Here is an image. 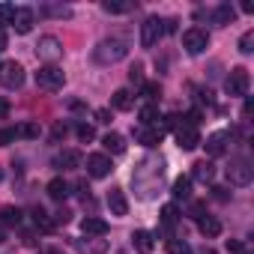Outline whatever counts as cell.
<instances>
[{
    "label": "cell",
    "mask_w": 254,
    "mask_h": 254,
    "mask_svg": "<svg viewBox=\"0 0 254 254\" xmlns=\"http://www.w3.org/2000/svg\"><path fill=\"white\" fill-rule=\"evenodd\" d=\"M126 54H129V45H126L123 39H105V42L96 45L93 60H96V63H117V60H123Z\"/></svg>",
    "instance_id": "obj_1"
},
{
    "label": "cell",
    "mask_w": 254,
    "mask_h": 254,
    "mask_svg": "<svg viewBox=\"0 0 254 254\" xmlns=\"http://www.w3.org/2000/svg\"><path fill=\"white\" fill-rule=\"evenodd\" d=\"M0 84L6 90H18L24 84V66L15 63V60H3L0 63Z\"/></svg>",
    "instance_id": "obj_2"
},
{
    "label": "cell",
    "mask_w": 254,
    "mask_h": 254,
    "mask_svg": "<svg viewBox=\"0 0 254 254\" xmlns=\"http://www.w3.org/2000/svg\"><path fill=\"white\" fill-rule=\"evenodd\" d=\"M248 84H251V78H248V69H245V66H233L230 75L224 78L227 96H245V93H248Z\"/></svg>",
    "instance_id": "obj_3"
},
{
    "label": "cell",
    "mask_w": 254,
    "mask_h": 254,
    "mask_svg": "<svg viewBox=\"0 0 254 254\" xmlns=\"http://www.w3.org/2000/svg\"><path fill=\"white\" fill-rule=\"evenodd\" d=\"M36 84L42 87V90H60L63 84H66V75H63V69L60 66H42L39 72H36Z\"/></svg>",
    "instance_id": "obj_4"
},
{
    "label": "cell",
    "mask_w": 254,
    "mask_h": 254,
    "mask_svg": "<svg viewBox=\"0 0 254 254\" xmlns=\"http://www.w3.org/2000/svg\"><path fill=\"white\" fill-rule=\"evenodd\" d=\"M206 45H209V33H206V30H200V27H189V30L183 33V48H186L189 54H203Z\"/></svg>",
    "instance_id": "obj_5"
},
{
    "label": "cell",
    "mask_w": 254,
    "mask_h": 254,
    "mask_svg": "<svg viewBox=\"0 0 254 254\" xmlns=\"http://www.w3.org/2000/svg\"><path fill=\"white\" fill-rule=\"evenodd\" d=\"M36 54L42 60H48V66H57V60L63 57V42L57 36H42L39 45H36Z\"/></svg>",
    "instance_id": "obj_6"
},
{
    "label": "cell",
    "mask_w": 254,
    "mask_h": 254,
    "mask_svg": "<svg viewBox=\"0 0 254 254\" xmlns=\"http://www.w3.org/2000/svg\"><path fill=\"white\" fill-rule=\"evenodd\" d=\"M114 171V165H111V159L105 156V153H93V156H87V174L93 177V180H102V177H108Z\"/></svg>",
    "instance_id": "obj_7"
},
{
    "label": "cell",
    "mask_w": 254,
    "mask_h": 254,
    "mask_svg": "<svg viewBox=\"0 0 254 254\" xmlns=\"http://www.w3.org/2000/svg\"><path fill=\"white\" fill-rule=\"evenodd\" d=\"M227 177L233 186H248L251 183V165L248 159H233V165L227 168Z\"/></svg>",
    "instance_id": "obj_8"
},
{
    "label": "cell",
    "mask_w": 254,
    "mask_h": 254,
    "mask_svg": "<svg viewBox=\"0 0 254 254\" xmlns=\"http://www.w3.org/2000/svg\"><path fill=\"white\" fill-rule=\"evenodd\" d=\"M159 36H162V18H147L141 24V45L144 48H153L159 42Z\"/></svg>",
    "instance_id": "obj_9"
},
{
    "label": "cell",
    "mask_w": 254,
    "mask_h": 254,
    "mask_svg": "<svg viewBox=\"0 0 254 254\" xmlns=\"http://www.w3.org/2000/svg\"><path fill=\"white\" fill-rule=\"evenodd\" d=\"M200 144V132L194 129V126H183V129H177V147L180 150H194Z\"/></svg>",
    "instance_id": "obj_10"
},
{
    "label": "cell",
    "mask_w": 254,
    "mask_h": 254,
    "mask_svg": "<svg viewBox=\"0 0 254 254\" xmlns=\"http://www.w3.org/2000/svg\"><path fill=\"white\" fill-rule=\"evenodd\" d=\"M162 129H159V126H141V129L135 132V141L138 144H144V147H159L162 144Z\"/></svg>",
    "instance_id": "obj_11"
},
{
    "label": "cell",
    "mask_w": 254,
    "mask_h": 254,
    "mask_svg": "<svg viewBox=\"0 0 254 254\" xmlns=\"http://www.w3.org/2000/svg\"><path fill=\"white\" fill-rule=\"evenodd\" d=\"M12 27H15V33H30L33 30V9L30 6H18L12 12Z\"/></svg>",
    "instance_id": "obj_12"
},
{
    "label": "cell",
    "mask_w": 254,
    "mask_h": 254,
    "mask_svg": "<svg viewBox=\"0 0 254 254\" xmlns=\"http://www.w3.org/2000/svg\"><path fill=\"white\" fill-rule=\"evenodd\" d=\"M227 141H230L227 132H215V135H209V138H206V153H209L212 159L224 156V153H227Z\"/></svg>",
    "instance_id": "obj_13"
},
{
    "label": "cell",
    "mask_w": 254,
    "mask_h": 254,
    "mask_svg": "<svg viewBox=\"0 0 254 254\" xmlns=\"http://www.w3.org/2000/svg\"><path fill=\"white\" fill-rule=\"evenodd\" d=\"M108 209H111V215H126L129 212V200H126V194L120 189L108 191Z\"/></svg>",
    "instance_id": "obj_14"
},
{
    "label": "cell",
    "mask_w": 254,
    "mask_h": 254,
    "mask_svg": "<svg viewBox=\"0 0 254 254\" xmlns=\"http://www.w3.org/2000/svg\"><path fill=\"white\" fill-rule=\"evenodd\" d=\"M81 230H84L87 236H105V233H108V221H105V218H96V215H87V218L81 221Z\"/></svg>",
    "instance_id": "obj_15"
},
{
    "label": "cell",
    "mask_w": 254,
    "mask_h": 254,
    "mask_svg": "<svg viewBox=\"0 0 254 254\" xmlns=\"http://www.w3.org/2000/svg\"><path fill=\"white\" fill-rule=\"evenodd\" d=\"M102 147H105L111 156H123V153H126V138L117 135V132H108V135L102 138Z\"/></svg>",
    "instance_id": "obj_16"
},
{
    "label": "cell",
    "mask_w": 254,
    "mask_h": 254,
    "mask_svg": "<svg viewBox=\"0 0 254 254\" xmlns=\"http://www.w3.org/2000/svg\"><path fill=\"white\" fill-rule=\"evenodd\" d=\"M132 242H135V248H138L141 254H150V251L156 248V239H153L150 230H135V233H132Z\"/></svg>",
    "instance_id": "obj_17"
},
{
    "label": "cell",
    "mask_w": 254,
    "mask_h": 254,
    "mask_svg": "<svg viewBox=\"0 0 254 254\" xmlns=\"http://www.w3.org/2000/svg\"><path fill=\"white\" fill-rule=\"evenodd\" d=\"M45 191H48V197H51V200H66V197H69V183H66V180H60V177H54V180L48 183V189H45Z\"/></svg>",
    "instance_id": "obj_18"
},
{
    "label": "cell",
    "mask_w": 254,
    "mask_h": 254,
    "mask_svg": "<svg viewBox=\"0 0 254 254\" xmlns=\"http://www.w3.org/2000/svg\"><path fill=\"white\" fill-rule=\"evenodd\" d=\"M197 227H200V233H203L206 239L221 236V221H218V218H212V215H203V218L197 221Z\"/></svg>",
    "instance_id": "obj_19"
},
{
    "label": "cell",
    "mask_w": 254,
    "mask_h": 254,
    "mask_svg": "<svg viewBox=\"0 0 254 254\" xmlns=\"http://www.w3.org/2000/svg\"><path fill=\"white\" fill-rule=\"evenodd\" d=\"M236 18V9L230 6V3H221V6H215L212 9V21L218 24V27H224V24H230Z\"/></svg>",
    "instance_id": "obj_20"
},
{
    "label": "cell",
    "mask_w": 254,
    "mask_h": 254,
    "mask_svg": "<svg viewBox=\"0 0 254 254\" xmlns=\"http://www.w3.org/2000/svg\"><path fill=\"white\" fill-rule=\"evenodd\" d=\"M171 194H174V200H189V197H191V180H189V177H177Z\"/></svg>",
    "instance_id": "obj_21"
},
{
    "label": "cell",
    "mask_w": 254,
    "mask_h": 254,
    "mask_svg": "<svg viewBox=\"0 0 254 254\" xmlns=\"http://www.w3.org/2000/svg\"><path fill=\"white\" fill-rule=\"evenodd\" d=\"M191 177H194V180H200V183H209V180L215 177V165L203 159V162H197V165H194V171H191Z\"/></svg>",
    "instance_id": "obj_22"
},
{
    "label": "cell",
    "mask_w": 254,
    "mask_h": 254,
    "mask_svg": "<svg viewBox=\"0 0 254 254\" xmlns=\"http://www.w3.org/2000/svg\"><path fill=\"white\" fill-rule=\"evenodd\" d=\"M111 105H114L117 111H129V108H132V93L126 90V87H123V90H117V93L111 96Z\"/></svg>",
    "instance_id": "obj_23"
},
{
    "label": "cell",
    "mask_w": 254,
    "mask_h": 254,
    "mask_svg": "<svg viewBox=\"0 0 254 254\" xmlns=\"http://www.w3.org/2000/svg\"><path fill=\"white\" fill-rule=\"evenodd\" d=\"M33 221H36V227H39V230H45V233H48V230H54V221L48 218V212H45L42 206H33Z\"/></svg>",
    "instance_id": "obj_24"
},
{
    "label": "cell",
    "mask_w": 254,
    "mask_h": 254,
    "mask_svg": "<svg viewBox=\"0 0 254 254\" xmlns=\"http://www.w3.org/2000/svg\"><path fill=\"white\" fill-rule=\"evenodd\" d=\"M0 221H3V224H21V209L18 206H3V209H0Z\"/></svg>",
    "instance_id": "obj_25"
},
{
    "label": "cell",
    "mask_w": 254,
    "mask_h": 254,
    "mask_svg": "<svg viewBox=\"0 0 254 254\" xmlns=\"http://www.w3.org/2000/svg\"><path fill=\"white\" fill-rule=\"evenodd\" d=\"M57 165H60V168H78V165H81V153H75V150H63L60 159H57Z\"/></svg>",
    "instance_id": "obj_26"
},
{
    "label": "cell",
    "mask_w": 254,
    "mask_h": 254,
    "mask_svg": "<svg viewBox=\"0 0 254 254\" xmlns=\"http://www.w3.org/2000/svg\"><path fill=\"white\" fill-rule=\"evenodd\" d=\"M138 117H141V126H153V123L159 120V108H156V105H144V108L138 111Z\"/></svg>",
    "instance_id": "obj_27"
},
{
    "label": "cell",
    "mask_w": 254,
    "mask_h": 254,
    "mask_svg": "<svg viewBox=\"0 0 254 254\" xmlns=\"http://www.w3.org/2000/svg\"><path fill=\"white\" fill-rule=\"evenodd\" d=\"M15 138H27V141L30 138H39V126L36 123H21L18 129H15Z\"/></svg>",
    "instance_id": "obj_28"
},
{
    "label": "cell",
    "mask_w": 254,
    "mask_h": 254,
    "mask_svg": "<svg viewBox=\"0 0 254 254\" xmlns=\"http://www.w3.org/2000/svg\"><path fill=\"white\" fill-rule=\"evenodd\" d=\"M141 93L153 102V99H159V96H162V84H159V81H144V84H141Z\"/></svg>",
    "instance_id": "obj_29"
},
{
    "label": "cell",
    "mask_w": 254,
    "mask_h": 254,
    "mask_svg": "<svg viewBox=\"0 0 254 254\" xmlns=\"http://www.w3.org/2000/svg\"><path fill=\"white\" fill-rule=\"evenodd\" d=\"M102 9L111 12V15H123V12H129V9H132V3H114V0H105Z\"/></svg>",
    "instance_id": "obj_30"
},
{
    "label": "cell",
    "mask_w": 254,
    "mask_h": 254,
    "mask_svg": "<svg viewBox=\"0 0 254 254\" xmlns=\"http://www.w3.org/2000/svg\"><path fill=\"white\" fill-rule=\"evenodd\" d=\"M177 218H180V215H177V206H174V203L162 206V224H165V227H174V224H177Z\"/></svg>",
    "instance_id": "obj_31"
},
{
    "label": "cell",
    "mask_w": 254,
    "mask_h": 254,
    "mask_svg": "<svg viewBox=\"0 0 254 254\" xmlns=\"http://www.w3.org/2000/svg\"><path fill=\"white\" fill-rule=\"evenodd\" d=\"M75 135H78L81 141H93V138H96V129H93L90 123H78V126H75Z\"/></svg>",
    "instance_id": "obj_32"
},
{
    "label": "cell",
    "mask_w": 254,
    "mask_h": 254,
    "mask_svg": "<svg viewBox=\"0 0 254 254\" xmlns=\"http://www.w3.org/2000/svg\"><path fill=\"white\" fill-rule=\"evenodd\" d=\"M239 51H242V54H251V51H254V30H245V33L239 36Z\"/></svg>",
    "instance_id": "obj_33"
},
{
    "label": "cell",
    "mask_w": 254,
    "mask_h": 254,
    "mask_svg": "<svg viewBox=\"0 0 254 254\" xmlns=\"http://www.w3.org/2000/svg\"><path fill=\"white\" fill-rule=\"evenodd\" d=\"M168 251L171 254H191L189 242H183V239H168Z\"/></svg>",
    "instance_id": "obj_34"
},
{
    "label": "cell",
    "mask_w": 254,
    "mask_h": 254,
    "mask_svg": "<svg viewBox=\"0 0 254 254\" xmlns=\"http://www.w3.org/2000/svg\"><path fill=\"white\" fill-rule=\"evenodd\" d=\"M42 15H57V18H69V15H72V9H69V6H45V9H42Z\"/></svg>",
    "instance_id": "obj_35"
},
{
    "label": "cell",
    "mask_w": 254,
    "mask_h": 254,
    "mask_svg": "<svg viewBox=\"0 0 254 254\" xmlns=\"http://www.w3.org/2000/svg\"><path fill=\"white\" fill-rule=\"evenodd\" d=\"M12 12H15V6H9V3H0V27L12 21Z\"/></svg>",
    "instance_id": "obj_36"
},
{
    "label": "cell",
    "mask_w": 254,
    "mask_h": 254,
    "mask_svg": "<svg viewBox=\"0 0 254 254\" xmlns=\"http://www.w3.org/2000/svg\"><path fill=\"white\" fill-rule=\"evenodd\" d=\"M227 251H230V254H245V251H248V245H245V242H239V239H227Z\"/></svg>",
    "instance_id": "obj_37"
},
{
    "label": "cell",
    "mask_w": 254,
    "mask_h": 254,
    "mask_svg": "<svg viewBox=\"0 0 254 254\" xmlns=\"http://www.w3.org/2000/svg\"><path fill=\"white\" fill-rule=\"evenodd\" d=\"M15 141V129H0V147H9Z\"/></svg>",
    "instance_id": "obj_38"
},
{
    "label": "cell",
    "mask_w": 254,
    "mask_h": 254,
    "mask_svg": "<svg viewBox=\"0 0 254 254\" xmlns=\"http://www.w3.org/2000/svg\"><path fill=\"white\" fill-rule=\"evenodd\" d=\"M129 81H132V84H144V69H141V66H135V69L129 72Z\"/></svg>",
    "instance_id": "obj_39"
},
{
    "label": "cell",
    "mask_w": 254,
    "mask_h": 254,
    "mask_svg": "<svg viewBox=\"0 0 254 254\" xmlns=\"http://www.w3.org/2000/svg\"><path fill=\"white\" fill-rule=\"evenodd\" d=\"M51 138H54V141H60V138H66V126H63V123H57V126H54V129H51Z\"/></svg>",
    "instance_id": "obj_40"
},
{
    "label": "cell",
    "mask_w": 254,
    "mask_h": 254,
    "mask_svg": "<svg viewBox=\"0 0 254 254\" xmlns=\"http://www.w3.org/2000/svg\"><path fill=\"white\" fill-rule=\"evenodd\" d=\"M96 123H111V111L108 108H99L96 111Z\"/></svg>",
    "instance_id": "obj_41"
},
{
    "label": "cell",
    "mask_w": 254,
    "mask_h": 254,
    "mask_svg": "<svg viewBox=\"0 0 254 254\" xmlns=\"http://www.w3.org/2000/svg\"><path fill=\"white\" fill-rule=\"evenodd\" d=\"M6 45H9V36H6V30H3V27H0V54L6 51Z\"/></svg>",
    "instance_id": "obj_42"
},
{
    "label": "cell",
    "mask_w": 254,
    "mask_h": 254,
    "mask_svg": "<svg viewBox=\"0 0 254 254\" xmlns=\"http://www.w3.org/2000/svg\"><path fill=\"white\" fill-rule=\"evenodd\" d=\"M191 218H197V221L203 218V203H194V206H191Z\"/></svg>",
    "instance_id": "obj_43"
},
{
    "label": "cell",
    "mask_w": 254,
    "mask_h": 254,
    "mask_svg": "<svg viewBox=\"0 0 254 254\" xmlns=\"http://www.w3.org/2000/svg\"><path fill=\"white\" fill-rule=\"evenodd\" d=\"M6 114H9V102H6V99H0V120H3Z\"/></svg>",
    "instance_id": "obj_44"
},
{
    "label": "cell",
    "mask_w": 254,
    "mask_h": 254,
    "mask_svg": "<svg viewBox=\"0 0 254 254\" xmlns=\"http://www.w3.org/2000/svg\"><path fill=\"white\" fill-rule=\"evenodd\" d=\"M212 191H215V197H218V200H227V189H218V186H215Z\"/></svg>",
    "instance_id": "obj_45"
},
{
    "label": "cell",
    "mask_w": 254,
    "mask_h": 254,
    "mask_svg": "<svg viewBox=\"0 0 254 254\" xmlns=\"http://www.w3.org/2000/svg\"><path fill=\"white\" fill-rule=\"evenodd\" d=\"M42 254H63V251H60V248H45Z\"/></svg>",
    "instance_id": "obj_46"
},
{
    "label": "cell",
    "mask_w": 254,
    "mask_h": 254,
    "mask_svg": "<svg viewBox=\"0 0 254 254\" xmlns=\"http://www.w3.org/2000/svg\"><path fill=\"white\" fill-rule=\"evenodd\" d=\"M0 242H6V230H3V224H0Z\"/></svg>",
    "instance_id": "obj_47"
},
{
    "label": "cell",
    "mask_w": 254,
    "mask_h": 254,
    "mask_svg": "<svg viewBox=\"0 0 254 254\" xmlns=\"http://www.w3.org/2000/svg\"><path fill=\"white\" fill-rule=\"evenodd\" d=\"M203 254H215V251H212V248H203Z\"/></svg>",
    "instance_id": "obj_48"
},
{
    "label": "cell",
    "mask_w": 254,
    "mask_h": 254,
    "mask_svg": "<svg viewBox=\"0 0 254 254\" xmlns=\"http://www.w3.org/2000/svg\"><path fill=\"white\" fill-rule=\"evenodd\" d=\"M0 180H3V171H0Z\"/></svg>",
    "instance_id": "obj_49"
}]
</instances>
